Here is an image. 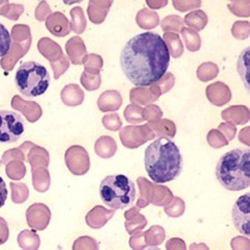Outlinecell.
Wrapping results in <instances>:
<instances>
[{
	"label": "cell",
	"instance_id": "obj_4",
	"mask_svg": "<svg viewBox=\"0 0 250 250\" xmlns=\"http://www.w3.org/2000/svg\"><path fill=\"white\" fill-rule=\"evenodd\" d=\"M99 195L103 202L112 209H124L136 199V186L124 174L104 177L99 186Z\"/></svg>",
	"mask_w": 250,
	"mask_h": 250
},
{
	"label": "cell",
	"instance_id": "obj_8",
	"mask_svg": "<svg viewBox=\"0 0 250 250\" xmlns=\"http://www.w3.org/2000/svg\"><path fill=\"white\" fill-rule=\"evenodd\" d=\"M236 68L246 91L250 93V46L240 53Z\"/></svg>",
	"mask_w": 250,
	"mask_h": 250
},
{
	"label": "cell",
	"instance_id": "obj_2",
	"mask_svg": "<svg viewBox=\"0 0 250 250\" xmlns=\"http://www.w3.org/2000/svg\"><path fill=\"white\" fill-rule=\"evenodd\" d=\"M144 165L153 183L167 184L181 175L183 156L173 141L167 137H159L145 149Z\"/></svg>",
	"mask_w": 250,
	"mask_h": 250
},
{
	"label": "cell",
	"instance_id": "obj_3",
	"mask_svg": "<svg viewBox=\"0 0 250 250\" xmlns=\"http://www.w3.org/2000/svg\"><path fill=\"white\" fill-rule=\"evenodd\" d=\"M215 174L224 189L237 192L250 187V149L236 148L219 159Z\"/></svg>",
	"mask_w": 250,
	"mask_h": 250
},
{
	"label": "cell",
	"instance_id": "obj_5",
	"mask_svg": "<svg viewBox=\"0 0 250 250\" xmlns=\"http://www.w3.org/2000/svg\"><path fill=\"white\" fill-rule=\"evenodd\" d=\"M15 84L22 95L39 97L48 90L50 75L48 70L40 62L33 61L24 62L16 71Z\"/></svg>",
	"mask_w": 250,
	"mask_h": 250
},
{
	"label": "cell",
	"instance_id": "obj_9",
	"mask_svg": "<svg viewBox=\"0 0 250 250\" xmlns=\"http://www.w3.org/2000/svg\"><path fill=\"white\" fill-rule=\"evenodd\" d=\"M12 47V37L9 31L2 23H0V58L5 57L9 54Z\"/></svg>",
	"mask_w": 250,
	"mask_h": 250
},
{
	"label": "cell",
	"instance_id": "obj_7",
	"mask_svg": "<svg viewBox=\"0 0 250 250\" xmlns=\"http://www.w3.org/2000/svg\"><path fill=\"white\" fill-rule=\"evenodd\" d=\"M232 223L242 236L250 238V192L245 193L233 203Z\"/></svg>",
	"mask_w": 250,
	"mask_h": 250
},
{
	"label": "cell",
	"instance_id": "obj_6",
	"mask_svg": "<svg viewBox=\"0 0 250 250\" xmlns=\"http://www.w3.org/2000/svg\"><path fill=\"white\" fill-rule=\"evenodd\" d=\"M25 124L22 116L13 111H0V143H15L23 136Z\"/></svg>",
	"mask_w": 250,
	"mask_h": 250
},
{
	"label": "cell",
	"instance_id": "obj_10",
	"mask_svg": "<svg viewBox=\"0 0 250 250\" xmlns=\"http://www.w3.org/2000/svg\"><path fill=\"white\" fill-rule=\"evenodd\" d=\"M7 187L5 182L3 181V178L0 176V208H1L4 205H5V201L7 199Z\"/></svg>",
	"mask_w": 250,
	"mask_h": 250
},
{
	"label": "cell",
	"instance_id": "obj_12",
	"mask_svg": "<svg viewBox=\"0 0 250 250\" xmlns=\"http://www.w3.org/2000/svg\"><path fill=\"white\" fill-rule=\"evenodd\" d=\"M80 2V1H82V0H64V2L66 3V4H71V3H73V2Z\"/></svg>",
	"mask_w": 250,
	"mask_h": 250
},
{
	"label": "cell",
	"instance_id": "obj_13",
	"mask_svg": "<svg viewBox=\"0 0 250 250\" xmlns=\"http://www.w3.org/2000/svg\"><path fill=\"white\" fill-rule=\"evenodd\" d=\"M145 250H162V249H160L158 247H149V248H146Z\"/></svg>",
	"mask_w": 250,
	"mask_h": 250
},
{
	"label": "cell",
	"instance_id": "obj_11",
	"mask_svg": "<svg viewBox=\"0 0 250 250\" xmlns=\"http://www.w3.org/2000/svg\"><path fill=\"white\" fill-rule=\"evenodd\" d=\"M189 3L191 7H198L201 5V0H173V4L174 3H182V2Z\"/></svg>",
	"mask_w": 250,
	"mask_h": 250
},
{
	"label": "cell",
	"instance_id": "obj_1",
	"mask_svg": "<svg viewBox=\"0 0 250 250\" xmlns=\"http://www.w3.org/2000/svg\"><path fill=\"white\" fill-rule=\"evenodd\" d=\"M170 54L164 38L153 31H145L125 43L120 52V67L132 84L149 87L166 74Z\"/></svg>",
	"mask_w": 250,
	"mask_h": 250
}]
</instances>
